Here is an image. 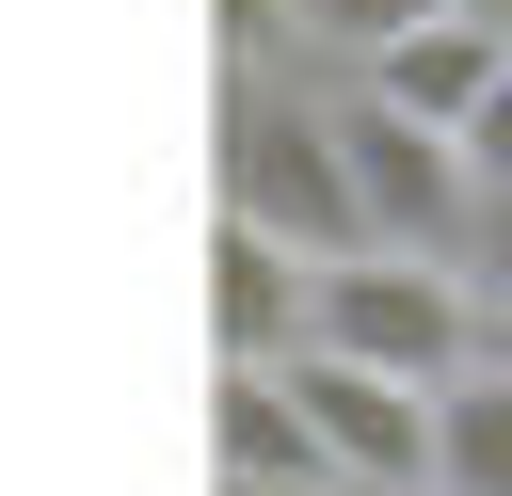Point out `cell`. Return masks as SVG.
Instances as JSON below:
<instances>
[{"label": "cell", "instance_id": "cell-8", "mask_svg": "<svg viewBox=\"0 0 512 496\" xmlns=\"http://www.w3.org/2000/svg\"><path fill=\"white\" fill-rule=\"evenodd\" d=\"M448 272H464V304H480V352H512V208H480Z\"/></svg>", "mask_w": 512, "mask_h": 496}, {"label": "cell", "instance_id": "cell-12", "mask_svg": "<svg viewBox=\"0 0 512 496\" xmlns=\"http://www.w3.org/2000/svg\"><path fill=\"white\" fill-rule=\"evenodd\" d=\"M464 16H496V32H512V0H464Z\"/></svg>", "mask_w": 512, "mask_h": 496}, {"label": "cell", "instance_id": "cell-1", "mask_svg": "<svg viewBox=\"0 0 512 496\" xmlns=\"http://www.w3.org/2000/svg\"><path fill=\"white\" fill-rule=\"evenodd\" d=\"M304 352H336V368H368V384H448V368H480V304H464V272L448 256H320L304 272Z\"/></svg>", "mask_w": 512, "mask_h": 496}, {"label": "cell", "instance_id": "cell-7", "mask_svg": "<svg viewBox=\"0 0 512 496\" xmlns=\"http://www.w3.org/2000/svg\"><path fill=\"white\" fill-rule=\"evenodd\" d=\"M224 480H288V496H320V432H304L288 368H224Z\"/></svg>", "mask_w": 512, "mask_h": 496}, {"label": "cell", "instance_id": "cell-10", "mask_svg": "<svg viewBox=\"0 0 512 496\" xmlns=\"http://www.w3.org/2000/svg\"><path fill=\"white\" fill-rule=\"evenodd\" d=\"M320 496H416V480H320Z\"/></svg>", "mask_w": 512, "mask_h": 496}, {"label": "cell", "instance_id": "cell-6", "mask_svg": "<svg viewBox=\"0 0 512 496\" xmlns=\"http://www.w3.org/2000/svg\"><path fill=\"white\" fill-rule=\"evenodd\" d=\"M304 272H320V256L224 224V256H208V288H224V368H288V352H304Z\"/></svg>", "mask_w": 512, "mask_h": 496}, {"label": "cell", "instance_id": "cell-2", "mask_svg": "<svg viewBox=\"0 0 512 496\" xmlns=\"http://www.w3.org/2000/svg\"><path fill=\"white\" fill-rule=\"evenodd\" d=\"M336 176H352V224H368L384 256H464V224H480L448 128H416V112L352 96V80H336Z\"/></svg>", "mask_w": 512, "mask_h": 496}, {"label": "cell", "instance_id": "cell-11", "mask_svg": "<svg viewBox=\"0 0 512 496\" xmlns=\"http://www.w3.org/2000/svg\"><path fill=\"white\" fill-rule=\"evenodd\" d=\"M224 496H288V480H224Z\"/></svg>", "mask_w": 512, "mask_h": 496}, {"label": "cell", "instance_id": "cell-3", "mask_svg": "<svg viewBox=\"0 0 512 496\" xmlns=\"http://www.w3.org/2000/svg\"><path fill=\"white\" fill-rule=\"evenodd\" d=\"M288 400L320 432V480H416V448H432V400L416 384H368L336 352H288Z\"/></svg>", "mask_w": 512, "mask_h": 496}, {"label": "cell", "instance_id": "cell-5", "mask_svg": "<svg viewBox=\"0 0 512 496\" xmlns=\"http://www.w3.org/2000/svg\"><path fill=\"white\" fill-rule=\"evenodd\" d=\"M416 496H512V352H480V368H448V384H432Z\"/></svg>", "mask_w": 512, "mask_h": 496}, {"label": "cell", "instance_id": "cell-9", "mask_svg": "<svg viewBox=\"0 0 512 496\" xmlns=\"http://www.w3.org/2000/svg\"><path fill=\"white\" fill-rule=\"evenodd\" d=\"M448 160H464V192H480V208H512V64H496V96L448 128Z\"/></svg>", "mask_w": 512, "mask_h": 496}, {"label": "cell", "instance_id": "cell-4", "mask_svg": "<svg viewBox=\"0 0 512 496\" xmlns=\"http://www.w3.org/2000/svg\"><path fill=\"white\" fill-rule=\"evenodd\" d=\"M496 64H512V32L448 0V16H416L400 48H368V64H352V96H384V112H416V128H464V112L496 96Z\"/></svg>", "mask_w": 512, "mask_h": 496}]
</instances>
